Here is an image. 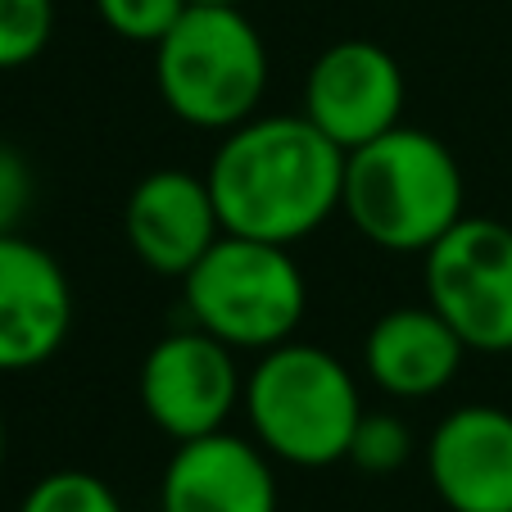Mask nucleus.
Listing matches in <instances>:
<instances>
[{
  "label": "nucleus",
  "instance_id": "nucleus-1",
  "mask_svg": "<svg viewBox=\"0 0 512 512\" xmlns=\"http://www.w3.org/2000/svg\"><path fill=\"white\" fill-rule=\"evenodd\" d=\"M204 177L223 232L295 245L340 213L345 150L304 114H254L223 132Z\"/></svg>",
  "mask_w": 512,
  "mask_h": 512
},
{
  "label": "nucleus",
  "instance_id": "nucleus-2",
  "mask_svg": "<svg viewBox=\"0 0 512 512\" xmlns=\"http://www.w3.org/2000/svg\"><path fill=\"white\" fill-rule=\"evenodd\" d=\"M340 213L377 250L426 254L467 218L463 168L440 136L399 123L377 141L345 150Z\"/></svg>",
  "mask_w": 512,
  "mask_h": 512
},
{
  "label": "nucleus",
  "instance_id": "nucleus-3",
  "mask_svg": "<svg viewBox=\"0 0 512 512\" xmlns=\"http://www.w3.org/2000/svg\"><path fill=\"white\" fill-rule=\"evenodd\" d=\"M245 417L254 440L290 467L345 463L354 426L363 417L354 372L322 345L286 340L263 349L245 377Z\"/></svg>",
  "mask_w": 512,
  "mask_h": 512
},
{
  "label": "nucleus",
  "instance_id": "nucleus-4",
  "mask_svg": "<svg viewBox=\"0 0 512 512\" xmlns=\"http://www.w3.org/2000/svg\"><path fill=\"white\" fill-rule=\"evenodd\" d=\"M155 82L173 118L200 132H232L263 105L268 46L241 5H186L155 46Z\"/></svg>",
  "mask_w": 512,
  "mask_h": 512
},
{
  "label": "nucleus",
  "instance_id": "nucleus-5",
  "mask_svg": "<svg viewBox=\"0 0 512 512\" xmlns=\"http://www.w3.org/2000/svg\"><path fill=\"white\" fill-rule=\"evenodd\" d=\"M191 322L232 349H277L295 340L309 309L300 263L290 245L223 232L200 263L182 277Z\"/></svg>",
  "mask_w": 512,
  "mask_h": 512
},
{
  "label": "nucleus",
  "instance_id": "nucleus-6",
  "mask_svg": "<svg viewBox=\"0 0 512 512\" xmlns=\"http://www.w3.org/2000/svg\"><path fill=\"white\" fill-rule=\"evenodd\" d=\"M426 304L476 354H512V227L467 213L422 254Z\"/></svg>",
  "mask_w": 512,
  "mask_h": 512
},
{
  "label": "nucleus",
  "instance_id": "nucleus-7",
  "mask_svg": "<svg viewBox=\"0 0 512 512\" xmlns=\"http://www.w3.org/2000/svg\"><path fill=\"white\" fill-rule=\"evenodd\" d=\"M141 408L168 440H200L223 431L227 417L245 399V377L236 368V349L218 336L191 327L168 331L141 358Z\"/></svg>",
  "mask_w": 512,
  "mask_h": 512
},
{
  "label": "nucleus",
  "instance_id": "nucleus-8",
  "mask_svg": "<svg viewBox=\"0 0 512 512\" xmlns=\"http://www.w3.org/2000/svg\"><path fill=\"white\" fill-rule=\"evenodd\" d=\"M404 96L408 87L399 59L381 41L345 37L313 59L300 114L340 150H358L404 123Z\"/></svg>",
  "mask_w": 512,
  "mask_h": 512
},
{
  "label": "nucleus",
  "instance_id": "nucleus-9",
  "mask_svg": "<svg viewBox=\"0 0 512 512\" xmlns=\"http://www.w3.org/2000/svg\"><path fill=\"white\" fill-rule=\"evenodd\" d=\"M73 331V281L46 245L0 236V372H32Z\"/></svg>",
  "mask_w": 512,
  "mask_h": 512
},
{
  "label": "nucleus",
  "instance_id": "nucleus-10",
  "mask_svg": "<svg viewBox=\"0 0 512 512\" xmlns=\"http://www.w3.org/2000/svg\"><path fill=\"white\" fill-rule=\"evenodd\" d=\"M123 236L150 272L186 277L223 236L209 177H195L186 168L145 173L123 204Z\"/></svg>",
  "mask_w": 512,
  "mask_h": 512
},
{
  "label": "nucleus",
  "instance_id": "nucleus-11",
  "mask_svg": "<svg viewBox=\"0 0 512 512\" xmlns=\"http://www.w3.org/2000/svg\"><path fill=\"white\" fill-rule=\"evenodd\" d=\"M426 476L449 512H512V413L463 404L426 440Z\"/></svg>",
  "mask_w": 512,
  "mask_h": 512
},
{
  "label": "nucleus",
  "instance_id": "nucleus-12",
  "mask_svg": "<svg viewBox=\"0 0 512 512\" xmlns=\"http://www.w3.org/2000/svg\"><path fill=\"white\" fill-rule=\"evenodd\" d=\"M159 512H277L268 449L232 431L182 440L159 481Z\"/></svg>",
  "mask_w": 512,
  "mask_h": 512
},
{
  "label": "nucleus",
  "instance_id": "nucleus-13",
  "mask_svg": "<svg viewBox=\"0 0 512 512\" xmlns=\"http://www.w3.org/2000/svg\"><path fill=\"white\" fill-rule=\"evenodd\" d=\"M467 345L431 304L390 309L363 340V368L390 399H431L458 377Z\"/></svg>",
  "mask_w": 512,
  "mask_h": 512
},
{
  "label": "nucleus",
  "instance_id": "nucleus-14",
  "mask_svg": "<svg viewBox=\"0 0 512 512\" xmlns=\"http://www.w3.org/2000/svg\"><path fill=\"white\" fill-rule=\"evenodd\" d=\"M19 512H123V503L109 490V481H100L96 472L64 467V472L41 476V481L23 494Z\"/></svg>",
  "mask_w": 512,
  "mask_h": 512
},
{
  "label": "nucleus",
  "instance_id": "nucleus-15",
  "mask_svg": "<svg viewBox=\"0 0 512 512\" xmlns=\"http://www.w3.org/2000/svg\"><path fill=\"white\" fill-rule=\"evenodd\" d=\"M413 458V431L408 422H399L395 413H363L354 426L345 463H354L368 476H390Z\"/></svg>",
  "mask_w": 512,
  "mask_h": 512
},
{
  "label": "nucleus",
  "instance_id": "nucleus-16",
  "mask_svg": "<svg viewBox=\"0 0 512 512\" xmlns=\"http://www.w3.org/2000/svg\"><path fill=\"white\" fill-rule=\"evenodd\" d=\"M55 0H0V73L23 68L50 46Z\"/></svg>",
  "mask_w": 512,
  "mask_h": 512
},
{
  "label": "nucleus",
  "instance_id": "nucleus-17",
  "mask_svg": "<svg viewBox=\"0 0 512 512\" xmlns=\"http://www.w3.org/2000/svg\"><path fill=\"white\" fill-rule=\"evenodd\" d=\"M91 5H96L100 23H105L114 37L155 50L159 41L168 37V28L186 14L191 0H91Z\"/></svg>",
  "mask_w": 512,
  "mask_h": 512
},
{
  "label": "nucleus",
  "instance_id": "nucleus-18",
  "mask_svg": "<svg viewBox=\"0 0 512 512\" xmlns=\"http://www.w3.org/2000/svg\"><path fill=\"white\" fill-rule=\"evenodd\" d=\"M28 209H32V168L14 145L0 141V236L19 232Z\"/></svg>",
  "mask_w": 512,
  "mask_h": 512
},
{
  "label": "nucleus",
  "instance_id": "nucleus-19",
  "mask_svg": "<svg viewBox=\"0 0 512 512\" xmlns=\"http://www.w3.org/2000/svg\"><path fill=\"white\" fill-rule=\"evenodd\" d=\"M191 5H241V0H191Z\"/></svg>",
  "mask_w": 512,
  "mask_h": 512
},
{
  "label": "nucleus",
  "instance_id": "nucleus-20",
  "mask_svg": "<svg viewBox=\"0 0 512 512\" xmlns=\"http://www.w3.org/2000/svg\"><path fill=\"white\" fill-rule=\"evenodd\" d=\"M0 463H5V417H0Z\"/></svg>",
  "mask_w": 512,
  "mask_h": 512
}]
</instances>
